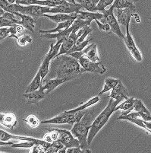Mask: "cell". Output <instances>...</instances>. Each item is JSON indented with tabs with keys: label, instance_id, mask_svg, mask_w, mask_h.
Masks as SVG:
<instances>
[{
	"label": "cell",
	"instance_id": "20",
	"mask_svg": "<svg viewBox=\"0 0 151 153\" xmlns=\"http://www.w3.org/2000/svg\"><path fill=\"white\" fill-rule=\"evenodd\" d=\"M134 98H128L122 102V104H120L119 105L118 104L117 106L116 107V109L115 111H119V110H121L122 111L121 115H126L129 114L130 112L133 111V108H134Z\"/></svg>",
	"mask_w": 151,
	"mask_h": 153
},
{
	"label": "cell",
	"instance_id": "36",
	"mask_svg": "<svg viewBox=\"0 0 151 153\" xmlns=\"http://www.w3.org/2000/svg\"><path fill=\"white\" fill-rule=\"evenodd\" d=\"M10 34L9 27H0V42L6 37H9Z\"/></svg>",
	"mask_w": 151,
	"mask_h": 153
},
{
	"label": "cell",
	"instance_id": "44",
	"mask_svg": "<svg viewBox=\"0 0 151 153\" xmlns=\"http://www.w3.org/2000/svg\"><path fill=\"white\" fill-rule=\"evenodd\" d=\"M7 1H8L9 3L13 4V3H15V1H16V0H7Z\"/></svg>",
	"mask_w": 151,
	"mask_h": 153
},
{
	"label": "cell",
	"instance_id": "31",
	"mask_svg": "<svg viewBox=\"0 0 151 153\" xmlns=\"http://www.w3.org/2000/svg\"><path fill=\"white\" fill-rule=\"evenodd\" d=\"M35 145V143L34 141H27L24 140L23 142H21L18 143H12L11 145V146L14 147V148H27V149H31Z\"/></svg>",
	"mask_w": 151,
	"mask_h": 153
},
{
	"label": "cell",
	"instance_id": "16",
	"mask_svg": "<svg viewBox=\"0 0 151 153\" xmlns=\"http://www.w3.org/2000/svg\"><path fill=\"white\" fill-rule=\"evenodd\" d=\"M133 111H136L141 116V119L146 121H151V114L145 107L142 101L140 99H134Z\"/></svg>",
	"mask_w": 151,
	"mask_h": 153
},
{
	"label": "cell",
	"instance_id": "39",
	"mask_svg": "<svg viewBox=\"0 0 151 153\" xmlns=\"http://www.w3.org/2000/svg\"><path fill=\"white\" fill-rule=\"evenodd\" d=\"M50 1L55 5V6L61 5V4L64 3L65 2H66V0H50Z\"/></svg>",
	"mask_w": 151,
	"mask_h": 153
},
{
	"label": "cell",
	"instance_id": "22",
	"mask_svg": "<svg viewBox=\"0 0 151 153\" xmlns=\"http://www.w3.org/2000/svg\"><path fill=\"white\" fill-rule=\"evenodd\" d=\"M35 23L36 22L34 18L29 15L21 14V21L20 25L23 26L26 30L34 32V28H35Z\"/></svg>",
	"mask_w": 151,
	"mask_h": 153
},
{
	"label": "cell",
	"instance_id": "25",
	"mask_svg": "<svg viewBox=\"0 0 151 153\" xmlns=\"http://www.w3.org/2000/svg\"><path fill=\"white\" fill-rule=\"evenodd\" d=\"M119 82H120L119 79H114V78H106L104 81V85H103L102 91L99 93V95H101V94H104V93L107 92V91H110V90H112L113 88H114L117 85L118 83H119Z\"/></svg>",
	"mask_w": 151,
	"mask_h": 153
},
{
	"label": "cell",
	"instance_id": "8",
	"mask_svg": "<svg viewBox=\"0 0 151 153\" xmlns=\"http://www.w3.org/2000/svg\"><path fill=\"white\" fill-rule=\"evenodd\" d=\"M83 9L82 6L79 3H71V2H65L64 3L57 6L52 7L49 9V13L51 14H57V13H64V14H71L77 12Z\"/></svg>",
	"mask_w": 151,
	"mask_h": 153
},
{
	"label": "cell",
	"instance_id": "3",
	"mask_svg": "<svg viewBox=\"0 0 151 153\" xmlns=\"http://www.w3.org/2000/svg\"><path fill=\"white\" fill-rule=\"evenodd\" d=\"M119 103H120L119 101L114 100L113 98H110L107 106L94 119V120L91 123L89 133H88V136H87V143H88L89 146H91L93 140L96 136V135L99 133V130L107 123L111 115L115 112L116 107Z\"/></svg>",
	"mask_w": 151,
	"mask_h": 153
},
{
	"label": "cell",
	"instance_id": "43",
	"mask_svg": "<svg viewBox=\"0 0 151 153\" xmlns=\"http://www.w3.org/2000/svg\"><path fill=\"white\" fill-rule=\"evenodd\" d=\"M5 11H4L3 10V9H2V7H1V6H0V16H2V15H3V14L4 13H5Z\"/></svg>",
	"mask_w": 151,
	"mask_h": 153
},
{
	"label": "cell",
	"instance_id": "12",
	"mask_svg": "<svg viewBox=\"0 0 151 153\" xmlns=\"http://www.w3.org/2000/svg\"><path fill=\"white\" fill-rule=\"evenodd\" d=\"M73 25H71L70 27L64 30H62L60 32H56V33H50V34H41V37L46 39H55L56 40V44H62L63 41L67 38L68 36L71 34V30H73Z\"/></svg>",
	"mask_w": 151,
	"mask_h": 153
},
{
	"label": "cell",
	"instance_id": "17",
	"mask_svg": "<svg viewBox=\"0 0 151 153\" xmlns=\"http://www.w3.org/2000/svg\"><path fill=\"white\" fill-rule=\"evenodd\" d=\"M132 13H134L133 11L129 9H117L116 18L119 25L125 26L127 23L131 22Z\"/></svg>",
	"mask_w": 151,
	"mask_h": 153
},
{
	"label": "cell",
	"instance_id": "37",
	"mask_svg": "<svg viewBox=\"0 0 151 153\" xmlns=\"http://www.w3.org/2000/svg\"><path fill=\"white\" fill-rule=\"evenodd\" d=\"M66 153H84V151L80 146H77L67 149Z\"/></svg>",
	"mask_w": 151,
	"mask_h": 153
},
{
	"label": "cell",
	"instance_id": "10",
	"mask_svg": "<svg viewBox=\"0 0 151 153\" xmlns=\"http://www.w3.org/2000/svg\"><path fill=\"white\" fill-rule=\"evenodd\" d=\"M128 96H129V92H128V88L120 81L118 83L117 85L112 89L111 94L108 97L121 102L123 100H126L127 98H128Z\"/></svg>",
	"mask_w": 151,
	"mask_h": 153
},
{
	"label": "cell",
	"instance_id": "27",
	"mask_svg": "<svg viewBox=\"0 0 151 153\" xmlns=\"http://www.w3.org/2000/svg\"><path fill=\"white\" fill-rule=\"evenodd\" d=\"M99 0H81L79 4L82 6L83 9H86L87 12H96L95 8Z\"/></svg>",
	"mask_w": 151,
	"mask_h": 153
},
{
	"label": "cell",
	"instance_id": "14",
	"mask_svg": "<svg viewBox=\"0 0 151 153\" xmlns=\"http://www.w3.org/2000/svg\"><path fill=\"white\" fill-rule=\"evenodd\" d=\"M18 123L16 115L13 113H0V124L10 130H13Z\"/></svg>",
	"mask_w": 151,
	"mask_h": 153
},
{
	"label": "cell",
	"instance_id": "33",
	"mask_svg": "<svg viewBox=\"0 0 151 153\" xmlns=\"http://www.w3.org/2000/svg\"><path fill=\"white\" fill-rule=\"evenodd\" d=\"M11 140H15V135H12L8 132L0 130V141L9 142Z\"/></svg>",
	"mask_w": 151,
	"mask_h": 153
},
{
	"label": "cell",
	"instance_id": "18",
	"mask_svg": "<svg viewBox=\"0 0 151 153\" xmlns=\"http://www.w3.org/2000/svg\"><path fill=\"white\" fill-rule=\"evenodd\" d=\"M103 17V15L101 12H84V11H78L77 12V19H81L87 22L91 25L92 21L99 20Z\"/></svg>",
	"mask_w": 151,
	"mask_h": 153
},
{
	"label": "cell",
	"instance_id": "23",
	"mask_svg": "<svg viewBox=\"0 0 151 153\" xmlns=\"http://www.w3.org/2000/svg\"><path fill=\"white\" fill-rule=\"evenodd\" d=\"M74 20H68L64 22H62V23L58 24L57 27L55 28L52 29V30H40V33L41 34H50V33H56V32H60L62 30H64L66 29H68L69 27H71V25H72L73 22Z\"/></svg>",
	"mask_w": 151,
	"mask_h": 153
},
{
	"label": "cell",
	"instance_id": "30",
	"mask_svg": "<svg viewBox=\"0 0 151 153\" xmlns=\"http://www.w3.org/2000/svg\"><path fill=\"white\" fill-rule=\"evenodd\" d=\"M115 0H99L98 3L96 4V8H95V12H102L104 11L106 8L109 5H112Z\"/></svg>",
	"mask_w": 151,
	"mask_h": 153
},
{
	"label": "cell",
	"instance_id": "32",
	"mask_svg": "<svg viewBox=\"0 0 151 153\" xmlns=\"http://www.w3.org/2000/svg\"><path fill=\"white\" fill-rule=\"evenodd\" d=\"M17 41L19 45L24 47V46H26L27 44L32 42V38L28 34H23V35L17 37Z\"/></svg>",
	"mask_w": 151,
	"mask_h": 153
},
{
	"label": "cell",
	"instance_id": "40",
	"mask_svg": "<svg viewBox=\"0 0 151 153\" xmlns=\"http://www.w3.org/2000/svg\"><path fill=\"white\" fill-rule=\"evenodd\" d=\"M131 17H133L134 19V20L136 21L137 23H140L141 22V19H140V16L138 13L136 12H134L132 13V15H131Z\"/></svg>",
	"mask_w": 151,
	"mask_h": 153
},
{
	"label": "cell",
	"instance_id": "5",
	"mask_svg": "<svg viewBox=\"0 0 151 153\" xmlns=\"http://www.w3.org/2000/svg\"><path fill=\"white\" fill-rule=\"evenodd\" d=\"M113 10H114V9L111 6L107 10L105 9L104 11H102L101 13H102L103 17L99 19V21L100 22H105L107 25H109L111 29V32L117 35L120 38L123 39L124 37V35L122 34V32L120 29L119 22H118L117 19L113 14Z\"/></svg>",
	"mask_w": 151,
	"mask_h": 153
},
{
	"label": "cell",
	"instance_id": "26",
	"mask_svg": "<svg viewBox=\"0 0 151 153\" xmlns=\"http://www.w3.org/2000/svg\"><path fill=\"white\" fill-rule=\"evenodd\" d=\"M42 82L43 80L41 79V74H40V72L38 71L37 74H36V76L33 79L32 82L27 87V89H26L25 92H30V91L39 89L40 88L42 87Z\"/></svg>",
	"mask_w": 151,
	"mask_h": 153
},
{
	"label": "cell",
	"instance_id": "1",
	"mask_svg": "<svg viewBox=\"0 0 151 153\" xmlns=\"http://www.w3.org/2000/svg\"><path fill=\"white\" fill-rule=\"evenodd\" d=\"M55 59L57 61L55 68V75L57 78L66 79L69 82L84 72L78 60L70 55L62 54Z\"/></svg>",
	"mask_w": 151,
	"mask_h": 153
},
{
	"label": "cell",
	"instance_id": "46",
	"mask_svg": "<svg viewBox=\"0 0 151 153\" xmlns=\"http://www.w3.org/2000/svg\"><path fill=\"white\" fill-rule=\"evenodd\" d=\"M1 152H0V153H1Z\"/></svg>",
	"mask_w": 151,
	"mask_h": 153
},
{
	"label": "cell",
	"instance_id": "41",
	"mask_svg": "<svg viewBox=\"0 0 151 153\" xmlns=\"http://www.w3.org/2000/svg\"><path fill=\"white\" fill-rule=\"evenodd\" d=\"M144 123L147 127V131L151 133V121H146V120H144Z\"/></svg>",
	"mask_w": 151,
	"mask_h": 153
},
{
	"label": "cell",
	"instance_id": "24",
	"mask_svg": "<svg viewBox=\"0 0 151 153\" xmlns=\"http://www.w3.org/2000/svg\"><path fill=\"white\" fill-rule=\"evenodd\" d=\"M52 60L51 56L49 55L48 53H47L46 57L44 58L42 64H41V67H40V69H39V72L41 74V79L42 80H43L44 78L47 76V74L49 73V63H50V61Z\"/></svg>",
	"mask_w": 151,
	"mask_h": 153
},
{
	"label": "cell",
	"instance_id": "28",
	"mask_svg": "<svg viewBox=\"0 0 151 153\" xmlns=\"http://www.w3.org/2000/svg\"><path fill=\"white\" fill-rule=\"evenodd\" d=\"M59 134L57 129H52V130H49L48 133H46L43 136V140L49 143L57 141V140H59Z\"/></svg>",
	"mask_w": 151,
	"mask_h": 153
},
{
	"label": "cell",
	"instance_id": "42",
	"mask_svg": "<svg viewBox=\"0 0 151 153\" xmlns=\"http://www.w3.org/2000/svg\"><path fill=\"white\" fill-rule=\"evenodd\" d=\"M13 143H10V142H2L0 141V146H11Z\"/></svg>",
	"mask_w": 151,
	"mask_h": 153
},
{
	"label": "cell",
	"instance_id": "7",
	"mask_svg": "<svg viewBox=\"0 0 151 153\" xmlns=\"http://www.w3.org/2000/svg\"><path fill=\"white\" fill-rule=\"evenodd\" d=\"M78 62L84 69V72H93V73H99V74H104L105 72L107 71L106 68L105 67L104 65L102 64L101 62H93L90 59H87L86 57L79 58Z\"/></svg>",
	"mask_w": 151,
	"mask_h": 153
},
{
	"label": "cell",
	"instance_id": "2",
	"mask_svg": "<svg viewBox=\"0 0 151 153\" xmlns=\"http://www.w3.org/2000/svg\"><path fill=\"white\" fill-rule=\"evenodd\" d=\"M93 119V114L87 111L81 120L74 123L71 130V134L78 140L80 143V147L84 150V152H91L89 149L90 146L87 143V136Z\"/></svg>",
	"mask_w": 151,
	"mask_h": 153
},
{
	"label": "cell",
	"instance_id": "45",
	"mask_svg": "<svg viewBox=\"0 0 151 153\" xmlns=\"http://www.w3.org/2000/svg\"><path fill=\"white\" fill-rule=\"evenodd\" d=\"M131 1H132V2H134V3H136V2H138V1H139V0H131Z\"/></svg>",
	"mask_w": 151,
	"mask_h": 153
},
{
	"label": "cell",
	"instance_id": "38",
	"mask_svg": "<svg viewBox=\"0 0 151 153\" xmlns=\"http://www.w3.org/2000/svg\"><path fill=\"white\" fill-rule=\"evenodd\" d=\"M26 30V29L23 27L21 25H16V31H17V34H21V33H24V31Z\"/></svg>",
	"mask_w": 151,
	"mask_h": 153
},
{
	"label": "cell",
	"instance_id": "35",
	"mask_svg": "<svg viewBox=\"0 0 151 153\" xmlns=\"http://www.w3.org/2000/svg\"><path fill=\"white\" fill-rule=\"evenodd\" d=\"M30 152H36V153H45L46 152V149L41 144H35L34 146L31 148Z\"/></svg>",
	"mask_w": 151,
	"mask_h": 153
},
{
	"label": "cell",
	"instance_id": "34",
	"mask_svg": "<svg viewBox=\"0 0 151 153\" xmlns=\"http://www.w3.org/2000/svg\"><path fill=\"white\" fill-rule=\"evenodd\" d=\"M95 22H96V25H97L98 26V28H99V30H102V31L108 32L109 34L112 33V32H111L110 27L109 26V25H107V24L105 23V22H100L99 20H95Z\"/></svg>",
	"mask_w": 151,
	"mask_h": 153
},
{
	"label": "cell",
	"instance_id": "11",
	"mask_svg": "<svg viewBox=\"0 0 151 153\" xmlns=\"http://www.w3.org/2000/svg\"><path fill=\"white\" fill-rule=\"evenodd\" d=\"M81 54V56L86 57L87 59H90L93 62H101V59L98 54L97 48L96 45L95 44H92L86 47L84 49L80 51Z\"/></svg>",
	"mask_w": 151,
	"mask_h": 153
},
{
	"label": "cell",
	"instance_id": "4",
	"mask_svg": "<svg viewBox=\"0 0 151 153\" xmlns=\"http://www.w3.org/2000/svg\"><path fill=\"white\" fill-rule=\"evenodd\" d=\"M87 111V109L79 111L77 112H70L69 111H65L61 114H59L57 116L54 117L53 118H51L49 120H45L41 121L42 124L46 123H50V124H68L74 125V123H77L81 120L86 112Z\"/></svg>",
	"mask_w": 151,
	"mask_h": 153
},
{
	"label": "cell",
	"instance_id": "9",
	"mask_svg": "<svg viewBox=\"0 0 151 153\" xmlns=\"http://www.w3.org/2000/svg\"><path fill=\"white\" fill-rule=\"evenodd\" d=\"M57 130L59 134V141H60L66 148L69 149L80 146L79 141L71 134L70 131L66 130H59V129H57Z\"/></svg>",
	"mask_w": 151,
	"mask_h": 153
},
{
	"label": "cell",
	"instance_id": "6",
	"mask_svg": "<svg viewBox=\"0 0 151 153\" xmlns=\"http://www.w3.org/2000/svg\"><path fill=\"white\" fill-rule=\"evenodd\" d=\"M124 27H125L126 28V35L124 36L123 40H124V44H125L126 47L128 48L130 53L131 54L133 58H134L137 62H142L143 60L142 55H141V52H140L138 47L136 46V44H135V42H134L132 36H131V34H130V31H129L130 22L127 23V25H126Z\"/></svg>",
	"mask_w": 151,
	"mask_h": 153
},
{
	"label": "cell",
	"instance_id": "13",
	"mask_svg": "<svg viewBox=\"0 0 151 153\" xmlns=\"http://www.w3.org/2000/svg\"><path fill=\"white\" fill-rule=\"evenodd\" d=\"M43 86V85H42ZM46 94H45L43 87H41L39 89L35 91H30V92H25L23 94L27 104H37L39 101L43 99Z\"/></svg>",
	"mask_w": 151,
	"mask_h": 153
},
{
	"label": "cell",
	"instance_id": "21",
	"mask_svg": "<svg viewBox=\"0 0 151 153\" xmlns=\"http://www.w3.org/2000/svg\"><path fill=\"white\" fill-rule=\"evenodd\" d=\"M111 6L113 9H129L132 10L133 12H137L136 6L131 0H115Z\"/></svg>",
	"mask_w": 151,
	"mask_h": 153
},
{
	"label": "cell",
	"instance_id": "19",
	"mask_svg": "<svg viewBox=\"0 0 151 153\" xmlns=\"http://www.w3.org/2000/svg\"><path fill=\"white\" fill-rule=\"evenodd\" d=\"M67 80L64 79H59V78L55 77V79H49V81H47L46 82V84L43 86H42L43 88V91L45 92L46 94H48L52 91L53 90H55L58 86L61 85L63 83L66 82Z\"/></svg>",
	"mask_w": 151,
	"mask_h": 153
},
{
	"label": "cell",
	"instance_id": "29",
	"mask_svg": "<svg viewBox=\"0 0 151 153\" xmlns=\"http://www.w3.org/2000/svg\"><path fill=\"white\" fill-rule=\"evenodd\" d=\"M24 121L26 122L27 124H28L30 127L37 128L41 124V121L39 120L38 118L34 114H30L27 116L25 119H24Z\"/></svg>",
	"mask_w": 151,
	"mask_h": 153
},
{
	"label": "cell",
	"instance_id": "15",
	"mask_svg": "<svg viewBox=\"0 0 151 153\" xmlns=\"http://www.w3.org/2000/svg\"><path fill=\"white\" fill-rule=\"evenodd\" d=\"M77 12L71 14L57 13L55 14V15H48V13H46L43 15V17L48 18V19H49L51 21L55 22V23L59 24L68 20H75L77 19Z\"/></svg>",
	"mask_w": 151,
	"mask_h": 153
}]
</instances>
